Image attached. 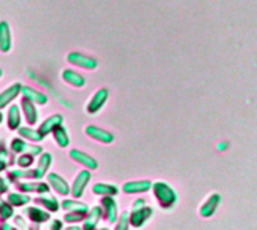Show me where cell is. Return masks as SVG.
Here are the masks:
<instances>
[{
  "label": "cell",
  "instance_id": "1",
  "mask_svg": "<svg viewBox=\"0 0 257 230\" xmlns=\"http://www.w3.org/2000/svg\"><path fill=\"white\" fill-rule=\"evenodd\" d=\"M68 62L77 65V66H81V68H86V69H93L96 68L98 62L93 59V57H87L81 53H69L68 54Z\"/></svg>",
  "mask_w": 257,
  "mask_h": 230
},
{
  "label": "cell",
  "instance_id": "2",
  "mask_svg": "<svg viewBox=\"0 0 257 230\" xmlns=\"http://www.w3.org/2000/svg\"><path fill=\"white\" fill-rule=\"evenodd\" d=\"M12 47L11 27L6 21H0V51L8 53Z\"/></svg>",
  "mask_w": 257,
  "mask_h": 230
},
{
  "label": "cell",
  "instance_id": "3",
  "mask_svg": "<svg viewBox=\"0 0 257 230\" xmlns=\"http://www.w3.org/2000/svg\"><path fill=\"white\" fill-rule=\"evenodd\" d=\"M107 96H108V92L105 90V89H101V90H98L95 95H93V98H92V101H90V104H89V111L90 113H95V111H98L101 107H102V104L105 102V99H107Z\"/></svg>",
  "mask_w": 257,
  "mask_h": 230
},
{
  "label": "cell",
  "instance_id": "4",
  "mask_svg": "<svg viewBox=\"0 0 257 230\" xmlns=\"http://www.w3.org/2000/svg\"><path fill=\"white\" fill-rule=\"evenodd\" d=\"M63 80H65L68 84H72V86H75V87H81V86L86 84L84 77H81L80 74H77V72H74V71H71V69H66V71L63 72Z\"/></svg>",
  "mask_w": 257,
  "mask_h": 230
},
{
  "label": "cell",
  "instance_id": "5",
  "mask_svg": "<svg viewBox=\"0 0 257 230\" xmlns=\"http://www.w3.org/2000/svg\"><path fill=\"white\" fill-rule=\"evenodd\" d=\"M20 89H21V86L20 84H14L12 87H9V89H6L3 93H0V108L2 107H5L6 104H9L18 93H20Z\"/></svg>",
  "mask_w": 257,
  "mask_h": 230
},
{
  "label": "cell",
  "instance_id": "6",
  "mask_svg": "<svg viewBox=\"0 0 257 230\" xmlns=\"http://www.w3.org/2000/svg\"><path fill=\"white\" fill-rule=\"evenodd\" d=\"M23 92H24V96H26L27 99L36 101L38 104H44V102L47 101V98H45L41 92H36V90H33V89H30V87H24Z\"/></svg>",
  "mask_w": 257,
  "mask_h": 230
},
{
  "label": "cell",
  "instance_id": "7",
  "mask_svg": "<svg viewBox=\"0 0 257 230\" xmlns=\"http://www.w3.org/2000/svg\"><path fill=\"white\" fill-rule=\"evenodd\" d=\"M23 107H24V111H26V116H27L29 122H35V121H36V110H35V107L32 105V102L23 101Z\"/></svg>",
  "mask_w": 257,
  "mask_h": 230
},
{
  "label": "cell",
  "instance_id": "8",
  "mask_svg": "<svg viewBox=\"0 0 257 230\" xmlns=\"http://www.w3.org/2000/svg\"><path fill=\"white\" fill-rule=\"evenodd\" d=\"M18 122H20L18 108H17V107H12V108H11V111H9V125L14 128V127H17V125H18Z\"/></svg>",
  "mask_w": 257,
  "mask_h": 230
},
{
  "label": "cell",
  "instance_id": "9",
  "mask_svg": "<svg viewBox=\"0 0 257 230\" xmlns=\"http://www.w3.org/2000/svg\"><path fill=\"white\" fill-rule=\"evenodd\" d=\"M89 134H92L93 137H98V139H108V140L111 139L110 136H107V134H104L102 131H93V128H92V127L89 128Z\"/></svg>",
  "mask_w": 257,
  "mask_h": 230
},
{
  "label": "cell",
  "instance_id": "10",
  "mask_svg": "<svg viewBox=\"0 0 257 230\" xmlns=\"http://www.w3.org/2000/svg\"><path fill=\"white\" fill-rule=\"evenodd\" d=\"M0 122H2V113H0Z\"/></svg>",
  "mask_w": 257,
  "mask_h": 230
},
{
  "label": "cell",
  "instance_id": "11",
  "mask_svg": "<svg viewBox=\"0 0 257 230\" xmlns=\"http://www.w3.org/2000/svg\"><path fill=\"white\" fill-rule=\"evenodd\" d=\"M0 75H2V69H0Z\"/></svg>",
  "mask_w": 257,
  "mask_h": 230
}]
</instances>
